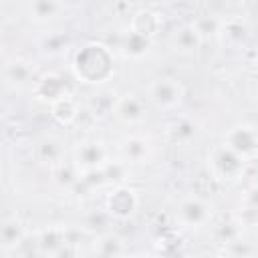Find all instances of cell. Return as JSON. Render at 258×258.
Returning a JSON list of instances; mask_svg holds the SVG:
<instances>
[{
    "mask_svg": "<svg viewBox=\"0 0 258 258\" xmlns=\"http://www.w3.org/2000/svg\"><path fill=\"white\" fill-rule=\"evenodd\" d=\"M119 50L129 58H141L151 50V38L135 32L133 28H127L119 36Z\"/></svg>",
    "mask_w": 258,
    "mask_h": 258,
    "instance_id": "17",
    "label": "cell"
},
{
    "mask_svg": "<svg viewBox=\"0 0 258 258\" xmlns=\"http://www.w3.org/2000/svg\"><path fill=\"white\" fill-rule=\"evenodd\" d=\"M139 210V196L133 187L119 183L105 198V214L113 220H129Z\"/></svg>",
    "mask_w": 258,
    "mask_h": 258,
    "instance_id": "8",
    "label": "cell"
},
{
    "mask_svg": "<svg viewBox=\"0 0 258 258\" xmlns=\"http://www.w3.org/2000/svg\"><path fill=\"white\" fill-rule=\"evenodd\" d=\"M155 145L151 137L141 133H127L117 143V157L127 165H145L151 161Z\"/></svg>",
    "mask_w": 258,
    "mask_h": 258,
    "instance_id": "6",
    "label": "cell"
},
{
    "mask_svg": "<svg viewBox=\"0 0 258 258\" xmlns=\"http://www.w3.org/2000/svg\"><path fill=\"white\" fill-rule=\"evenodd\" d=\"M196 28L200 30V34L206 38L208 34L210 36H218V30H220V24H222V18H216L214 14H206L198 20H194Z\"/></svg>",
    "mask_w": 258,
    "mask_h": 258,
    "instance_id": "26",
    "label": "cell"
},
{
    "mask_svg": "<svg viewBox=\"0 0 258 258\" xmlns=\"http://www.w3.org/2000/svg\"><path fill=\"white\" fill-rule=\"evenodd\" d=\"M159 26H161L159 14H155L151 10H145V8L133 12V16L129 20V28H133L135 32H139L143 36H149V38L159 30Z\"/></svg>",
    "mask_w": 258,
    "mask_h": 258,
    "instance_id": "18",
    "label": "cell"
},
{
    "mask_svg": "<svg viewBox=\"0 0 258 258\" xmlns=\"http://www.w3.org/2000/svg\"><path fill=\"white\" fill-rule=\"evenodd\" d=\"M111 161L109 157V147L101 139H81L73 147V163L79 167L81 173L101 169Z\"/></svg>",
    "mask_w": 258,
    "mask_h": 258,
    "instance_id": "5",
    "label": "cell"
},
{
    "mask_svg": "<svg viewBox=\"0 0 258 258\" xmlns=\"http://www.w3.org/2000/svg\"><path fill=\"white\" fill-rule=\"evenodd\" d=\"M67 46H69V36L64 32H60V30L44 34L40 38V42H38L40 52L46 54V56H58V54H62L67 50Z\"/></svg>",
    "mask_w": 258,
    "mask_h": 258,
    "instance_id": "22",
    "label": "cell"
},
{
    "mask_svg": "<svg viewBox=\"0 0 258 258\" xmlns=\"http://www.w3.org/2000/svg\"><path fill=\"white\" fill-rule=\"evenodd\" d=\"M36 254L38 256H62V254H71V250L67 248L69 244H75L73 240V232L64 226H48L44 230H40L36 236Z\"/></svg>",
    "mask_w": 258,
    "mask_h": 258,
    "instance_id": "10",
    "label": "cell"
},
{
    "mask_svg": "<svg viewBox=\"0 0 258 258\" xmlns=\"http://www.w3.org/2000/svg\"><path fill=\"white\" fill-rule=\"evenodd\" d=\"M212 216H214V206L206 198L196 196V194L181 198L175 208V220L185 230L204 228L206 224H210Z\"/></svg>",
    "mask_w": 258,
    "mask_h": 258,
    "instance_id": "4",
    "label": "cell"
},
{
    "mask_svg": "<svg viewBox=\"0 0 258 258\" xmlns=\"http://www.w3.org/2000/svg\"><path fill=\"white\" fill-rule=\"evenodd\" d=\"M26 238V228L24 224L12 216V218H6L0 226V246H2V252H16V248L24 242Z\"/></svg>",
    "mask_w": 258,
    "mask_h": 258,
    "instance_id": "16",
    "label": "cell"
},
{
    "mask_svg": "<svg viewBox=\"0 0 258 258\" xmlns=\"http://www.w3.org/2000/svg\"><path fill=\"white\" fill-rule=\"evenodd\" d=\"M62 155H64V149H62V145H60V141L56 137H44L38 143V147H36L38 161L40 163H46L50 167L56 165V163H60V161H64Z\"/></svg>",
    "mask_w": 258,
    "mask_h": 258,
    "instance_id": "21",
    "label": "cell"
},
{
    "mask_svg": "<svg viewBox=\"0 0 258 258\" xmlns=\"http://www.w3.org/2000/svg\"><path fill=\"white\" fill-rule=\"evenodd\" d=\"M81 171H79V167L73 163V161H60V163H56V165H52V179H54V183L56 185H60L62 189H75L77 187V183L81 181Z\"/></svg>",
    "mask_w": 258,
    "mask_h": 258,
    "instance_id": "20",
    "label": "cell"
},
{
    "mask_svg": "<svg viewBox=\"0 0 258 258\" xmlns=\"http://www.w3.org/2000/svg\"><path fill=\"white\" fill-rule=\"evenodd\" d=\"M2 77L8 87H24V85H34L36 81V64L28 58L22 56H10L4 60L2 67Z\"/></svg>",
    "mask_w": 258,
    "mask_h": 258,
    "instance_id": "13",
    "label": "cell"
},
{
    "mask_svg": "<svg viewBox=\"0 0 258 258\" xmlns=\"http://www.w3.org/2000/svg\"><path fill=\"white\" fill-rule=\"evenodd\" d=\"M248 36H250L248 24L242 18H236V16L222 20L220 30H218V38L226 46H240V44H244L248 40Z\"/></svg>",
    "mask_w": 258,
    "mask_h": 258,
    "instance_id": "15",
    "label": "cell"
},
{
    "mask_svg": "<svg viewBox=\"0 0 258 258\" xmlns=\"http://www.w3.org/2000/svg\"><path fill=\"white\" fill-rule=\"evenodd\" d=\"M62 2H64V4H81L83 0H62Z\"/></svg>",
    "mask_w": 258,
    "mask_h": 258,
    "instance_id": "30",
    "label": "cell"
},
{
    "mask_svg": "<svg viewBox=\"0 0 258 258\" xmlns=\"http://www.w3.org/2000/svg\"><path fill=\"white\" fill-rule=\"evenodd\" d=\"M167 135L175 143H189L198 135V123L191 117H177L167 125Z\"/></svg>",
    "mask_w": 258,
    "mask_h": 258,
    "instance_id": "19",
    "label": "cell"
},
{
    "mask_svg": "<svg viewBox=\"0 0 258 258\" xmlns=\"http://www.w3.org/2000/svg\"><path fill=\"white\" fill-rule=\"evenodd\" d=\"M93 254H97V256H119V254H125V244L115 234H103L93 242Z\"/></svg>",
    "mask_w": 258,
    "mask_h": 258,
    "instance_id": "23",
    "label": "cell"
},
{
    "mask_svg": "<svg viewBox=\"0 0 258 258\" xmlns=\"http://www.w3.org/2000/svg\"><path fill=\"white\" fill-rule=\"evenodd\" d=\"M171 50L179 56H191L200 50L202 42H204V36L200 34V30L196 28L194 22H185V24H179L177 28L171 30L169 38H167Z\"/></svg>",
    "mask_w": 258,
    "mask_h": 258,
    "instance_id": "12",
    "label": "cell"
},
{
    "mask_svg": "<svg viewBox=\"0 0 258 258\" xmlns=\"http://www.w3.org/2000/svg\"><path fill=\"white\" fill-rule=\"evenodd\" d=\"M222 143L246 161H254L258 157V127L252 123H236L224 133Z\"/></svg>",
    "mask_w": 258,
    "mask_h": 258,
    "instance_id": "7",
    "label": "cell"
},
{
    "mask_svg": "<svg viewBox=\"0 0 258 258\" xmlns=\"http://www.w3.org/2000/svg\"><path fill=\"white\" fill-rule=\"evenodd\" d=\"M185 89L173 77H157L147 83L145 99L159 111H175L183 101Z\"/></svg>",
    "mask_w": 258,
    "mask_h": 258,
    "instance_id": "3",
    "label": "cell"
},
{
    "mask_svg": "<svg viewBox=\"0 0 258 258\" xmlns=\"http://www.w3.org/2000/svg\"><path fill=\"white\" fill-rule=\"evenodd\" d=\"M111 113L119 123L127 127H137L147 117V99L135 93H123L113 101Z\"/></svg>",
    "mask_w": 258,
    "mask_h": 258,
    "instance_id": "9",
    "label": "cell"
},
{
    "mask_svg": "<svg viewBox=\"0 0 258 258\" xmlns=\"http://www.w3.org/2000/svg\"><path fill=\"white\" fill-rule=\"evenodd\" d=\"M252 185L258 187V169H256V173H254V177H252Z\"/></svg>",
    "mask_w": 258,
    "mask_h": 258,
    "instance_id": "29",
    "label": "cell"
},
{
    "mask_svg": "<svg viewBox=\"0 0 258 258\" xmlns=\"http://www.w3.org/2000/svg\"><path fill=\"white\" fill-rule=\"evenodd\" d=\"M71 69L83 83H105L113 75V52L103 42H87L75 52Z\"/></svg>",
    "mask_w": 258,
    "mask_h": 258,
    "instance_id": "1",
    "label": "cell"
},
{
    "mask_svg": "<svg viewBox=\"0 0 258 258\" xmlns=\"http://www.w3.org/2000/svg\"><path fill=\"white\" fill-rule=\"evenodd\" d=\"M50 111H52V117L60 123V125H73L79 117V107L75 103L73 97H67V99H60L56 101L54 105H50Z\"/></svg>",
    "mask_w": 258,
    "mask_h": 258,
    "instance_id": "24",
    "label": "cell"
},
{
    "mask_svg": "<svg viewBox=\"0 0 258 258\" xmlns=\"http://www.w3.org/2000/svg\"><path fill=\"white\" fill-rule=\"evenodd\" d=\"M242 202H246V204H252V206H258V187H256V185H250V187L244 191V196H242Z\"/></svg>",
    "mask_w": 258,
    "mask_h": 258,
    "instance_id": "28",
    "label": "cell"
},
{
    "mask_svg": "<svg viewBox=\"0 0 258 258\" xmlns=\"http://www.w3.org/2000/svg\"><path fill=\"white\" fill-rule=\"evenodd\" d=\"M246 163L248 161L242 155H238L224 143L216 145L208 155V167H210L212 177L218 181H226V183L240 179L246 171Z\"/></svg>",
    "mask_w": 258,
    "mask_h": 258,
    "instance_id": "2",
    "label": "cell"
},
{
    "mask_svg": "<svg viewBox=\"0 0 258 258\" xmlns=\"http://www.w3.org/2000/svg\"><path fill=\"white\" fill-rule=\"evenodd\" d=\"M234 220L242 230H258V206L240 202L238 210L234 212Z\"/></svg>",
    "mask_w": 258,
    "mask_h": 258,
    "instance_id": "25",
    "label": "cell"
},
{
    "mask_svg": "<svg viewBox=\"0 0 258 258\" xmlns=\"http://www.w3.org/2000/svg\"><path fill=\"white\" fill-rule=\"evenodd\" d=\"M224 252H228V254H232V256H240V254H252L254 250H252V248H248V246H246V242H242V240L238 238V240H234V242L226 244Z\"/></svg>",
    "mask_w": 258,
    "mask_h": 258,
    "instance_id": "27",
    "label": "cell"
},
{
    "mask_svg": "<svg viewBox=\"0 0 258 258\" xmlns=\"http://www.w3.org/2000/svg\"><path fill=\"white\" fill-rule=\"evenodd\" d=\"M64 10L62 0H28L26 2V16L34 24H50L60 18Z\"/></svg>",
    "mask_w": 258,
    "mask_h": 258,
    "instance_id": "14",
    "label": "cell"
},
{
    "mask_svg": "<svg viewBox=\"0 0 258 258\" xmlns=\"http://www.w3.org/2000/svg\"><path fill=\"white\" fill-rule=\"evenodd\" d=\"M32 91H34L36 99L46 105H54L60 99L73 97V89H71L69 81L58 73H48V75L38 77L32 85Z\"/></svg>",
    "mask_w": 258,
    "mask_h": 258,
    "instance_id": "11",
    "label": "cell"
}]
</instances>
